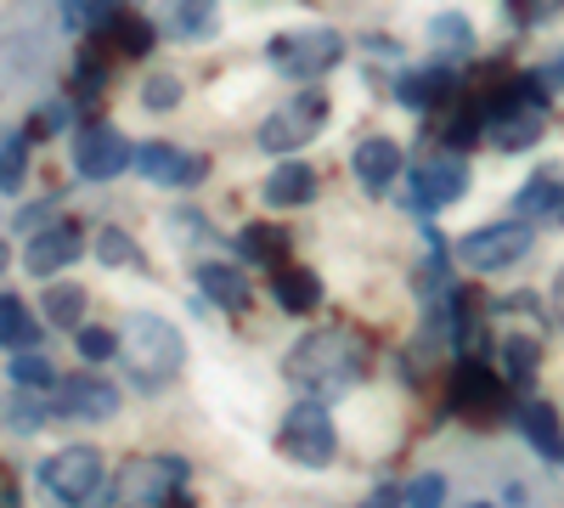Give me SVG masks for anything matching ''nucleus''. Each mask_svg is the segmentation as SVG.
<instances>
[{"mask_svg":"<svg viewBox=\"0 0 564 508\" xmlns=\"http://www.w3.org/2000/svg\"><path fill=\"white\" fill-rule=\"evenodd\" d=\"M57 407L68 412V419H85V424H108L119 419V390L97 374H85V379H63L57 390Z\"/></svg>","mask_w":564,"mask_h":508,"instance_id":"ddd939ff","label":"nucleus"},{"mask_svg":"<svg viewBox=\"0 0 564 508\" xmlns=\"http://www.w3.org/2000/svg\"><path fill=\"white\" fill-rule=\"evenodd\" d=\"M536 350H542V339H531V334H508V339H502V361H508V379H513V385L531 379Z\"/></svg>","mask_w":564,"mask_h":508,"instance_id":"cd10ccee","label":"nucleus"},{"mask_svg":"<svg viewBox=\"0 0 564 508\" xmlns=\"http://www.w3.org/2000/svg\"><path fill=\"white\" fill-rule=\"evenodd\" d=\"M361 508H406V491H401V486H379V491H372Z\"/></svg>","mask_w":564,"mask_h":508,"instance_id":"e433bc0d","label":"nucleus"},{"mask_svg":"<svg viewBox=\"0 0 564 508\" xmlns=\"http://www.w3.org/2000/svg\"><path fill=\"white\" fill-rule=\"evenodd\" d=\"M520 430H525V441H531L542 457H558V452H564V435H558V412H553L547 401H525V407H520Z\"/></svg>","mask_w":564,"mask_h":508,"instance_id":"4be33fe9","label":"nucleus"},{"mask_svg":"<svg viewBox=\"0 0 564 508\" xmlns=\"http://www.w3.org/2000/svg\"><path fill=\"white\" fill-rule=\"evenodd\" d=\"M63 125H68V102H45V108H40V119H34V130H45V136L63 130Z\"/></svg>","mask_w":564,"mask_h":508,"instance_id":"c9c22d12","label":"nucleus"},{"mask_svg":"<svg viewBox=\"0 0 564 508\" xmlns=\"http://www.w3.org/2000/svg\"><path fill=\"white\" fill-rule=\"evenodd\" d=\"M186 486V457H130L113 480V497L124 508H164Z\"/></svg>","mask_w":564,"mask_h":508,"instance_id":"423d86ee","label":"nucleus"},{"mask_svg":"<svg viewBox=\"0 0 564 508\" xmlns=\"http://www.w3.org/2000/svg\"><path fill=\"white\" fill-rule=\"evenodd\" d=\"M90 249H97V260H102V266H141V255H135L130 233H119V226H102V233L90 238Z\"/></svg>","mask_w":564,"mask_h":508,"instance_id":"c85d7f7f","label":"nucleus"},{"mask_svg":"<svg viewBox=\"0 0 564 508\" xmlns=\"http://www.w3.org/2000/svg\"><path fill=\"white\" fill-rule=\"evenodd\" d=\"M446 502V480L441 475H417L406 486V508H441Z\"/></svg>","mask_w":564,"mask_h":508,"instance_id":"72a5a7b5","label":"nucleus"},{"mask_svg":"<svg viewBox=\"0 0 564 508\" xmlns=\"http://www.w3.org/2000/svg\"><path fill=\"white\" fill-rule=\"evenodd\" d=\"M452 90H457V68H452V63H423V68L401 74L395 97H401V108H412V114H430V108H441V102L452 97Z\"/></svg>","mask_w":564,"mask_h":508,"instance_id":"2eb2a0df","label":"nucleus"},{"mask_svg":"<svg viewBox=\"0 0 564 508\" xmlns=\"http://www.w3.org/2000/svg\"><path fill=\"white\" fill-rule=\"evenodd\" d=\"M40 486L68 508H85L102 491V452L97 446H63L40 464Z\"/></svg>","mask_w":564,"mask_h":508,"instance_id":"0eeeda50","label":"nucleus"},{"mask_svg":"<svg viewBox=\"0 0 564 508\" xmlns=\"http://www.w3.org/2000/svg\"><path fill=\"white\" fill-rule=\"evenodd\" d=\"M0 271H7V244H0Z\"/></svg>","mask_w":564,"mask_h":508,"instance_id":"a19ab883","label":"nucleus"},{"mask_svg":"<svg viewBox=\"0 0 564 508\" xmlns=\"http://www.w3.org/2000/svg\"><path fill=\"white\" fill-rule=\"evenodd\" d=\"M119 350H124V367H130L135 390H148V396L170 390V379L181 374V361H186L181 328H175V322H164L159 311H130Z\"/></svg>","mask_w":564,"mask_h":508,"instance_id":"f03ea898","label":"nucleus"},{"mask_svg":"<svg viewBox=\"0 0 564 508\" xmlns=\"http://www.w3.org/2000/svg\"><path fill=\"white\" fill-rule=\"evenodd\" d=\"M74 345H79V356L97 367V361H108V356H119V334L113 328H74Z\"/></svg>","mask_w":564,"mask_h":508,"instance_id":"473e14b6","label":"nucleus"},{"mask_svg":"<svg viewBox=\"0 0 564 508\" xmlns=\"http://www.w3.org/2000/svg\"><path fill=\"white\" fill-rule=\"evenodd\" d=\"M430 40L441 45V52H446V45H452V52H468V45H475V29H468L463 12H441V18L430 23Z\"/></svg>","mask_w":564,"mask_h":508,"instance_id":"2f4dec72","label":"nucleus"},{"mask_svg":"<svg viewBox=\"0 0 564 508\" xmlns=\"http://www.w3.org/2000/svg\"><path fill=\"white\" fill-rule=\"evenodd\" d=\"M553 316L564 322V266H558V277H553Z\"/></svg>","mask_w":564,"mask_h":508,"instance_id":"ea45409f","label":"nucleus"},{"mask_svg":"<svg viewBox=\"0 0 564 508\" xmlns=\"http://www.w3.org/2000/svg\"><path fill=\"white\" fill-rule=\"evenodd\" d=\"M468 164H463V153H435V159H423L417 170H412V198H401V204H412V209H446V204H457L463 193H468Z\"/></svg>","mask_w":564,"mask_h":508,"instance_id":"1a4fd4ad","label":"nucleus"},{"mask_svg":"<svg viewBox=\"0 0 564 508\" xmlns=\"http://www.w3.org/2000/svg\"><path fill=\"white\" fill-rule=\"evenodd\" d=\"M170 40H209L215 34V0H164L159 7Z\"/></svg>","mask_w":564,"mask_h":508,"instance_id":"6ab92c4d","label":"nucleus"},{"mask_svg":"<svg viewBox=\"0 0 564 508\" xmlns=\"http://www.w3.org/2000/svg\"><path fill=\"white\" fill-rule=\"evenodd\" d=\"M558 7H564V0H520V18H547Z\"/></svg>","mask_w":564,"mask_h":508,"instance_id":"58836bf2","label":"nucleus"},{"mask_svg":"<svg viewBox=\"0 0 564 508\" xmlns=\"http://www.w3.org/2000/svg\"><path fill=\"white\" fill-rule=\"evenodd\" d=\"M34 339H40V322L29 316V305L12 300V294H0V345H7V350H29Z\"/></svg>","mask_w":564,"mask_h":508,"instance_id":"b1692460","label":"nucleus"},{"mask_svg":"<svg viewBox=\"0 0 564 508\" xmlns=\"http://www.w3.org/2000/svg\"><path fill=\"white\" fill-rule=\"evenodd\" d=\"M271 294H276L282 311L305 316V311H316V300H322V277L305 271V266H282V271L271 277Z\"/></svg>","mask_w":564,"mask_h":508,"instance_id":"412c9836","label":"nucleus"},{"mask_svg":"<svg viewBox=\"0 0 564 508\" xmlns=\"http://www.w3.org/2000/svg\"><path fill=\"white\" fill-rule=\"evenodd\" d=\"M452 255H457L468 271H480V277L508 271V266H520V260L531 255V226H525V220H491V226H475L468 238H457Z\"/></svg>","mask_w":564,"mask_h":508,"instance_id":"39448f33","label":"nucleus"},{"mask_svg":"<svg viewBox=\"0 0 564 508\" xmlns=\"http://www.w3.org/2000/svg\"><path fill=\"white\" fill-rule=\"evenodd\" d=\"M12 379H18V390H52V385H57V367H52V356L18 350V361H12Z\"/></svg>","mask_w":564,"mask_h":508,"instance_id":"bb28decb","label":"nucleus"},{"mask_svg":"<svg viewBox=\"0 0 564 508\" xmlns=\"http://www.w3.org/2000/svg\"><path fill=\"white\" fill-rule=\"evenodd\" d=\"M361 339L345 334V328H327V334H305L289 356H282V379H289L294 390H305L311 401H334L356 385L361 374Z\"/></svg>","mask_w":564,"mask_h":508,"instance_id":"f257e3e1","label":"nucleus"},{"mask_svg":"<svg viewBox=\"0 0 564 508\" xmlns=\"http://www.w3.org/2000/svg\"><path fill=\"white\" fill-rule=\"evenodd\" d=\"M97 29H108V34H113V52H124V57H141V52L153 45V23H148V18H135V12L97 18Z\"/></svg>","mask_w":564,"mask_h":508,"instance_id":"5701e85b","label":"nucleus"},{"mask_svg":"<svg viewBox=\"0 0 564 508\" xmlns=\"http://www.w3.org/2000/svg\"><path fill=\"white\" fill-rule=\"evenodd\" d=\"M79 255H85V233H79L74 220H57V226H45V233H34V238H29L23 266H29L34 277H52V271L74 266Z\"/></svg>","mask_w":564,"mask_h":508,"instance_id":"f8f14e48","label":"nucleus"},{"mask_svg":"<svg viewBox=\"0 0 564 508\" xmlns=\"http://www.w3.org/2000/svg\"><path fill=\"white\" fill-rule=\"evenodd\" d=\"M513 204H520V215H531V220H564V170L531 175Z\"/></svg>","mask_w":564,"mask_h":508,"instance_id":"aec40b11","label":"nucleus"},{"mask_svg":"<svg viewBox=\"0 0 564 508\" xmlns=\"http://www.w3.org/2000/svg\"><path fill=\"white\" fill-rule=\"evenodd\" d=\"M130 164L148 181H159V187H198V181L209 175L204 153H186V148H170V142H135Z\"/></svg>","mask_w":564,"mask_h":508,"instance_id":"9d476101","label":"nucleus"},{"mask_svg":"<svg viewBox=\"0 0 564 508\" xmlns=\"http://www.w3.org/2000/svg\"><path fill=\"white\" fill-rule=\"evenodd\" d=\"M345 57V34L327 29V23H305L294 34H276L265 40V63L282 74V79H316L327 68H339Z\"/></svg>","mask_w":564,"mask_h":508,"instance_id":"7ed1b4c3","label":"nucleus"},{"mask_svg":"<svg viewBox=\"0 0 564 508\" xmlns=\"http://www.w3.org/2000/svg\"><path fill=\"white\" fill-rule=\"evenodd\" d=\"M327 108H334V102H327L322 90H305V97L271 108L265 125H260V148H265V153H300L311 136L327 125Z\"/></svg>","mask_w":564,"mask_h":508,"instance_id":"6e6552de","label":"nucleus"},{"mask_svg":"<svg viewBox=\"0 0 564 508\" xmlns=\"http://www.w3.org/2000/svg\"><path fill=\"white\" fill-rule=\"evenodd\" d=\"M45 322H52V328H79L85 322V289L79 283H52L45 289Z\"/></svg>","mask_w":564,"mask_h":508,"instance_id":"393cba45","label":"nucleus"},{"mask_svg":"<svg viewBox=\"0 0 564 508\" xmlns=\"http://www.w3.org/2000/svg\"><path fill=\"white\" fill-rule=\"evenodd\" d=\"M271 209H300L316 198V170L300 164V159H282L271 175H265V193H260Z\"/></svg>","mask_w":564,"mask_h":508,"instance_id":"f3484780","label":"nucleus"},{"mask_svg":"<svg viewBox=\"0 0 564 508\" xmlns=\"http://www.w3.org/2000/svg\"><path fill=\"white\" fill-rule=\"evenodd\" d=\"M282 244H289V238H282L276 226H243V233H238V255L243 260H260V266H271L282 255Z\"/></svg>","mask_w":564,"mask_h":508,"instance_id":"a878e982","label":"nucleus"},{"mask_svg":"<svg viewBox=\"0 0 564 508\" xmlns=\"http://www.w3.org/2000/svg\"><path fill=\"white\" fill-rule=\"evenodd\" d=\"M7 419H12V430H23V435H29V430H40V424H45V407H40V401H12V407H7Z\"/></svg>","mask_w":564,"mask_h":508,"instance_id":"f704fd0d","label":"nucleus"},{"mask_svg":"<svg viewBox=\"0 0 564 508\" xmlns=\"http://www.w3.org/2000/svg\"><path fill=\"white\" fill-rule=\"evenodd\" d=\"M276 452L289 457V464H300V469H322L327 457L339 452V430H334V419H327V401H311L305 396L289 419H282Z\"/></svg>","mask_w":564,"mask_h":508,"instance_id":"20e7f679","label":"nucleus"},{"mask_svg":"<svg viewBox=\"0 0 564 508\" xmlns=\"http://www.w3.org/2000/svg\"><path fill=\"white\" fill-rule=\"evenodd\" d=\"M23 170H29V136H7V148H0V193H18Z\"/></svg>","mask_w":564,"mask_h":508,"instance_id":"c756f323","label":"nucleus"},{"mask_svg":"<svg viewBox=\"0 0 564 508\" xmlns=\"http://www.w3.org/2000/svg\"><path fill=\"white\" fill-rule=\"evenodd\" d=\"M558 464H564V452H558Z\"/></svg>","mask_w":564,"mask_h":508,"instance_id":"37998d69","label":"nucleus"},{"mask_svg":"<svg viewBox=\"0 0 564 508\" xmlns=\"http://www.w3.org/2000/svg\"><path fill=\"white\" fill-rule=\"evenodd\" d=\"M468 508H491V502H468Z\"/></svg>","mask_w":564,"mask_h":508,"instance_id":"79ce46f5","label":"nucleus"},{"mask_svg":"<svg viewBox=\"0 0 564 508\" xmlns=\"http://www.w3.org/2000/svg\"><path fill=\"white\" fill-rule=\"evenodd\" d=\"M401 164H406V153L390 142V136H367V142H356V153H350V170H356V181L367 193H384L401 175Z\"/></svg>","mask_w":564,"mask_h":508,"instance_id":"dca6fc26","label":"nucleus"},{"mask_svg":"<svg viewBox=\"0 0 564 508\" xmlns=\"http://www.w3.org/2000/svg\"><path fill=\"white\" fill-rule=\"evenodd\" d=\"M141 108H153V114L181 108V79L175 74H148L141 79Z\"/></svg>","mask_w":564,"mask_h":508,"instance_id":"7c9ffc66","label":"nucleus"},{"mask_svg":"<svg viewBox=\"0 0 564 508\" xmlns=\"http://www.w3.org/2000/svg\"><path fill=\"white\" fill-rule=\"evenodd\" d=\"M130 159H135V148L113 125H90V130H79V142H74V170L85 181H113L119 170H130Z\"/></svg>","mask_w":564,"mask_h":508,"instance_id":"9b49d317","label":"nucleus"},{"mask_svg":"<svg viewBox=\"0 0 564 508\" xmlns=\"http://www.w3.org/2000/svg\"><path fill=\"white\" fill-rule=\"evenodd\" d=\"M502 401V379L491 374L486 361H463L452 379V412H468V419H486Z\"/></svg>","mask_w":564,"mask_h":508,"instance_id":"4468645a","label":"nucleus"},{"mask_svg":"<svg viewBox=\"0 0 564 508\" xmlns=\"http://www.w3.org/2000/svg\"><path fill=\"white\" fill-rule=\"evenodd\" d=\"M536 79H542L547 90H558V85H564V52H553V57H547V74H536Z\"/></svg>","mask_w":564,"mask_h":508,"instance_id":"4c0bfd02","label":"nucleus"},{"mask_svg":"<svg viewBox=\"0 0 564 508\" xmlns=\"http://www.w3.org/2000/svg\"><path fill=\"white\" fill-rule=\"evenodd\" d=\"M198 289H204V300L209 305H220V311H243L254 294H249V277L238 271V266H226V260H204L198 271Z\"/></svg>","mask_w":564,"mask_h":508,"instance_id":"a211bd4d","label":"nucleus"}]
</instances>
